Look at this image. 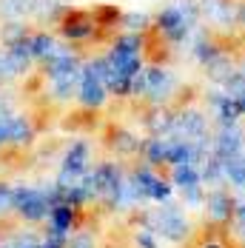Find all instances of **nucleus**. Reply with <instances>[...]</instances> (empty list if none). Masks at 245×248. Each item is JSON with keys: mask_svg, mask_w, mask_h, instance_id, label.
<instances>
[{"mask_svg": "<svg viewBox=\"0 0 245 248\" xmlns=\"http://www.w3.org/2000/svg\"><path fill=\"white\" fill-rule=\"evenodd\" d=\"M199 12H202V9H199V3H194V0H171V3L160 12L157 26H160V31H163L168 40L185 43L188 34L194 31Z\"/></svg>", "mask_w": 245, "mask_h": 248, "instance_id": "1", "label": "nucleus"}, {"mask_svg": "<svg viewBox=\"0 0 245 248\" xmlns=\"http://www.w3.org/2000/svg\"><path fill=\"white\" fill-rule=\"evenodd\" d=\"M245 151V134L240 131V125L237 123H222L220 134H217V140H214V154L220 157V160H228V157H234V154H240Z\"/></svg>", "mask_w": 245, "mask_h": 248, "instance_id": "2", "label": "nucleus"}, {"mask_svg": "<svg viewBox=\"0 0 245 248\" xmlns=\"http://www.w3.org/2000/svg\"><path fill=\"white\" fill-rule=\"evenodd\" d=\"M174 183H177V188H183V194H188L191 202H199L202 174L197 169V163H180V166H174Z\"/></svg>", "mask_w": 245, "mask_h": 248, "instance_id": "3", "label": "nucleus"}, {"mask_svg": "<svg viewBox=\"0 0 245 248\" xmlns=\"http://www.w3.org/2000/svg\"><path fill=\"white\" fill-rule=\"evenodd\" d=\"M154 223H157V228H160V234L168 237V240H183V237L188 234V220H185L177 208L160 211V214L154 217Z\"/></svg>", "mask_w": 245, "mask_h": 248, "instance_id": "4", "label": "nucleus"}, {"mask_svg": "<svg viewBox=\"0 0 245 248\" xmlns=\"http://www.w3.org/2000/svg\"><path fill=\"white\" fill-rule=\"evenodd\" d=\"M143 77H146V92L151 94V97H168L174 92V86H177V80H174L171 72H166V69H146L143 72Z\"/></svg>", "mask_w": 245, "mask_h": 248, "instance_id": "5", "label": "nucleus"}, {"mask_svg": "<svg viewBox=\"0 0 245 248\" xmlns=\"http://www.w3.org/2000/svg\"><path fill=\"white\" fill-rule=\"evenodd\" d=\"M205 208H208V217L220 223V220H228V217L234 214L237 202L231 200L228 191H222V188H211V191H208V197H205Z\"/></svg>", "mask_w": 245, "mask_h": 248, "instance_id": "6", "label": "nucleus"}, {"mask_svg": "<svg viewBox=\"0 0 245 248\" xmlns=\"http://www.w3.org/2000/svg\"><path fill=\"white\" fill-rule=\"evenodd\" d=\"M222 169H225V180H228L234 188L245 191V151L228 157V160H222Z\"/></svg>", "mask_w": 245, "mask_h": 248, "instance_id": "7", "label": "nucleus"}, {"mask_svg": "<svg viewBox=\"0 0 245 248\" xmlns=\"http://www.w3.org/2000/svg\"><path fill=\"white\" fill-rule=\"evenodd\" d=\"M137 183H140V191L148 194V197H154V200H166L168 197V191H171L163 180H157L151 171H140L137 174Z\"/></svg>", "mask_w": 245, "mask_h": 248, "instance_id": "8", "label": "nucleus"}, {"mask_svg": "<svg viewBox=\"0 0 245 248\" xmlns=\"http://www.w3.org/2000/svg\"><path fill=\"white\" fill-rule=\"evenodd\" d=\"M220 51H222V49L214 43V40H208V37H199V40L194 43V57L202 63V66H205V63H211V60H214Z\"/></svg>", "mask_w": 245, "mask_h": 248, "instance_id": "9", "label": "nucleus"}, {"mask_svg": "<svg viewBox=\"0 0 245 248\" xmlns=\"http://www.w3.org/2000/svg\"><path fill=\"white\" fill-rule=\"evenodd\" d=\"M54 51L57 49H54V40H51L49 34H40V37L31 40V54H37V57H46V60H49Z\"/></svg>", "mask_w": 245, "mask_h": 248, "instance_id": "10", "label": "nucleus"}, {"mask_svg": "<svg viewBox=\"0 0 245 248\" xmlns=\"http://www.w3.org/2000/svg\"><path fill=\"white\" fill-rule=\"evenodd\" d=\"M31 6H34V0H6L3 12H6V15H23Z\"/></svg>", "mask_w": 245, "mask_h": 248, "instance_id": "11", "label": "nucleus"}, {"mask_svg": "<svg viewBox=\"0 0 245 248\" xmlns=\"http://www.w3.org/2000/svg\"><path fill=\"white\" fill-rule=\"evenodd\" d=\"M83 157H86V149H83V146H77L74 154L69 157V163H66V169H69V171H80V169H83Z\"/></svg>", "mask_w": 245, "mask_h": 248, "instance_id": "12", "label": "nucleus"}, {"mask_svg": "<svg viewBox=\"0 0 245 248\" xmlns=\"http://www.w3.org/2000/svg\"><path fill=\"white\" fill-rule=\"evenodd\" d=\"M234 214H237V217H245V200H243V202H237V208H234Z\"/></svg>", "mask_w": 245, "mask_h": 248, "instance_id": "13", "label": "nucleus"}, {"mask_svg": "<svg viewBox=\"0 0 245 248\" xmlns=\"http://www.w3.org/2000/svg\"><path fill=\"white\" fill-rule=\"evenodd\" d=\"M240 23L245 26V3H243V6H240Z\"/></svg>", "mask_w": 245, "mask_h": 248, "instance_id": "14", "label": "nucleus"}, {"mask_svg": "<svg viewBox=\"0 0 245 248\" xmlns=\"http://www.w3.org/2000/svg\"><path fill=\"white\" fill-rule=\"evenodd\" d=\"M237 69H240V72H243V77H245V60L240 63V66H237Z\"/></svg>", "mask_w": 245, "mask_h": 248, "instance_id": "15", "label": "nucleus"}, {"mask_svg": "<svg viewBox=\"0 0 245 248\" xmlns=\"http://www.w3.org/2000/svg\"><path fill=\"white\" fill-rule=\"evenodd\" d=\"M205 248H222V246H217V243H208V246H205Z\"/></svg>", "mask_w": 245, "mask_h": 248, "instance_id": "16", "label": "nucleus"}, {"mask_svg": "<svg viewBox=\"0 0 245 248\" xmlns=\"http://www.w3.org/2000/svg\"><path fill=\"white\" fill-rule=\"evenodd\" d=\"M199 3H208V0H199Z\"/></svg>", "mask_w": 245, "mask_h": 248, "instance_id": "17", "label": "nucleus"}]
</instances>
